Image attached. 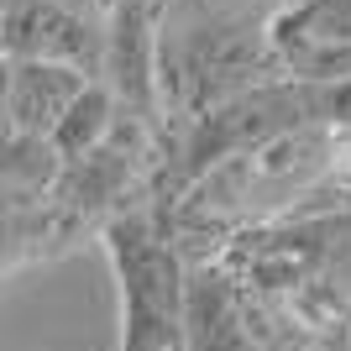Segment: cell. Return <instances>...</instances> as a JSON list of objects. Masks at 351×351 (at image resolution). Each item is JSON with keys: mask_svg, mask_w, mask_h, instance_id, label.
<instances>
[{"mask_svg": "<svg viewBox=\"0 0 351 351\" xmlns=\"http://www.w3.org/2000/svg\"><path fill=\"white\" fill-rule=\"evenodd\" d=\"M315 89H320V121L351 136V79H341V84H315Z\"/></svg>", "mask_w": 351, "mask_h": 351, "instance_id": "cell-11", "label": "cell"}, {"mask_svg": "<svg viewBox=\"0 0 351 351\" xmlns=\"http://www.w3.org/2000/svg\"><path fill=\"white\" fill-rule=\"evenodd\" d=\"M336 142L341 132L320 126V121L278 132L267 142L247 147V152H236V158L215 162L178 199L152 205V210H158V220L168 226V236L178 241V252L189 263H210L241 231L299 215L304 199L315 194V184L325 178L330 158H336Z\"/></svg>", "mask_w": 351, "mask_h": 351, "instance_id": "cell-2", "label": "cell"}, {"mask_svg": "<svg viewBox=\"0 0 351 351\" xmlns=\"http://www.w3.org/2000/svg\"><path fill=\"white\" fill-rule=\"evenodd\" d=\"M220 263L278 299L309 336L351 315V215H289L226 241Z\"/></svg>", "mask_w": 351, "mask_h": 351, "instance_id": "cell-3", "label": "cell"}, {"mask_svg": "<svg viewBox=\"0 0 351 351\" xmlns=\"http://www.w3.org/2000/svg\"><path fill=\"white\" fill-rule=\"evenodd\" d=\"M278 53L289 79H351V0H289L278 16Z\"/></svg>", "mask_w": 351, "mask_h": 351, "instance_id": "cell-8", "label": "cell"}, {"mask_svg": "<svg viewBox=\"0 0 351 351\" xmlns=\"http://www.w3.org/2000/svg\"><path fill=\"white\" fill-rule=\"evenodd\" d=\"M16 5H27V0H0V16H5V11H16Z\"/></svg>", "mask_w": 351, "mask_h": 351, "instance_id": "cell-15", "label": "cell"}, {"mask_svg": "<svg viewBox=\"0 0 351 351\" xmlns=\"http://www.w3.org/2000/svg\"><path fill=\"white\" fill-rule=\"evenodd\" d=\"M158 147H152V126L121 110L116 132L105 136L95 152H84L79 162H63L58 184H53V199L73 215H110V210H126V199L136 194L147 173H158Z\"/></svg>", "mask_w": 351, "mask_h": 351, "instance_id": "cell-6", "label": "cell"}, {"mask_svg": "<svg viewBox=\"0 0 351 351\" xmlns=\"http://www.w3.org/2000/svg\"><path fill=\"white\" fill-rule=\"evenodd\" d=\"M309 330L278 299L257 293L247 278L210 257L189 263L184 293V351H304Z\"/></svg>", "mask_w": 351, "mask_h": 351, "instance_id": "cell-5", "label": "cell"}, {"mask_svg": "<svg viewBox=\"0 0 351 351\" xmlns=\"http://www.w3.org/2000/svg\"><path fill=\"white\" fill-rule=\"evenodd\" d=\"M116 121H121L116 89L105 84V79H95V84H89L84 95L73 100V110L63 116V126L53 132V152H58L63 162H79L84 152H95L105 136L116 132Z\"/></svg>", "mask_w": 351, "mask_h": 351, "instance_id": "cell-10", "label": "cell"}, {"mask_svg": "<svg viewBox=\"0 0 351 351\" xmlns=\"http://www.w3.org/2000/svg\"><path fill=\"white\" fill-rule=\"evenodd\" d=\"M283 5L289 0H152V73L168 132L289 79L278 53Z\"/></svg>", "mask_w": 351, "mask_h": 351, "instance_id": "cell-1", "label": "cell"}, {"mask_svg": "<svg viewBox=\"0 0 351 351\" xmlns=\"http://www.w3.org/2000/svg\"><path fill=\"white\" fill-rule=\"evenodd\" d=\"M11 63H0V142L11 136Z\"/></svg>", "mask_w": 351, "mask_h": 351, "instance_id": "cell-13", "label": "cell"}, {"mask_svg": "<svg viewBox=\"0 0 351 351\" xmlns=\"http://www.w3.org/2000/svg\"><path fill=\"white\" fill-rule=\"evenodd\" d=\"M309 341H315L320 351H351V315H346V320H336V325H325L320 336H309Z\"/></svg>", "mask_w": 351, "mask_h": 351, "instance_id": "cell-12", "label": "cell"}, {"mask_svg": "<svg viewBox=\"0 0 351 351\" xmlns=\"http://www.w3.org/2000/svg\"><path fill=\"white\" fill-rule=\"evenodd\" d=\"M105 21L79 16L58 0H27L0 16V58L5 63H63L79 73H105Z\"/></svg>", "mask_w": 351, "mask_h": 351, "instance_id": "cell-7", "label": "cell"}, {"mask_svg": "<svg viewBox=\"0 0 351 351\" xmlns=\"http://www.w3.org/2000/svg\"><path fill=\"white\" fill-rule=\"evenodd\" d=\"M105 252L121 289L116 351H184L189 257L178 252L158 210H121L105 220Z\"/></svg>", "mask_w": 351, "mask_h": 351, "instance_id": "cell-4", "label": "cell"}, {"mask_svg": "<svg viewBox=\"0 0 351 351\" xmlns=\"http://www.w3.org/2000/svg\"><path fill=\"white\" fill-rule=\"evenodd\" d=\"M304 351H320V346H315V341H309V346H304Z\"/></svg>", "mask_w": 351, "mask_h": 351, "instance_id": "cell-16", "label": "cell"}, {"mask_svg": "<svg viewBox=\"0 0 351 351\" xmlns=\"http://www.w3.org/2000/svg\"><path fill=\"white\" fill-rule=\"evenodd\" d=\"M89 84H95L89 73L63 69V63H11V126L21 136L53 142V132Z\"/></svg>", "mask_w": 351, "mask_h": 351, "instance_id": "cell-9", "label": "cell"}, {"mask_svg": "<svg viewBox=\"0 0 351 351\" xmlns=\"http://www.w3.org/2000/svg\"><path fill=\"white\" fill-rule=\"evenodd\" d=\"M58 5H69V11H79V16H95V21H105V0H58Z\"/></svg>", "mask_w": 351, "mask_h": 351, "instance_id": "cell-14", "label": "cell"}]
</instances>
